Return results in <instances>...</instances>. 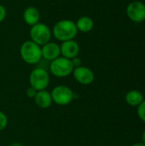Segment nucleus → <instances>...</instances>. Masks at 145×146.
Masks as SVG:
<instances>
[{
	"instance_id": "1",
	"label": "nucleus",
	"mask_w": 145,
	"mask_h": 146,
	"mask_svg": "<svg viewBox=\"0 0 145 146\" xmlns=\"http://www.w3.org/2000/svg\"><path fill=\"white\" fill-rule=\"evenodd\" d=\"M52 36L60 42L73 39L78 34L75 21L64 19L57 21L51 29Z\"/></svg>"
},
{
	"instance_id": "2",
	"label": "nucleus",
	"mask_w": 145,
	"mask_h": 146,
	"mask_svg": "<svg viewBox=\"0 0 145 146\" xmlns=\"http://www.w3.org/2000/svg\"><path fill=\"white\" fill-rule=\"evenodd\" d=\"M20 56L26 63L37 64L42 60L41 46L32 40H26L20 47Z\"/></svg>"
},
{
	"instance_id": "3",
	"label": "nucleus",
	"mask_w": 145,
	"mask_h": 146,
	"mask_svg": "<svg viewBox=\"0 0 145 146\" xmlns=\"http://www.w3.org/2000/svg\"><path fill=\"white\" fill-rule=\"evenodd\" d=\"M73 66L70 59L65 58L62 56L50 62L49 69L50 72L56 77L65 78L72 74Z\"/></svg>"
},
{
	"instance_id": "4",
	"label": "nucleus",
	"mask_w": 145,
	"mask_h": 146,
	"mask_svg": "<svg viewBox=\"0 0 145 146\" xmlns=\"http://www.w3.org/2000/svg\"><path fill=\"white\" fill-rule=\"evenodd\" d=\"M52 37L51 29L49 26L43 22H38L30 28V40L42 46L50 42Z\"/></svg>"
},
{
	"instance_id": "5",
	"label": "nucleus",
	"mask_w": 145,
	"mask_h": 146,
	"mask_svg": "<svg viewBox=\"0 0 145 146\" xmlns=\"http://www.w3.org/2000/svg\"><path fill=\"white\" fill-rule=\"evenodd\" d=\"M50 81V74L48 71L43 68H36L32 69L29 75L30 86L36 91L46 90Z\"/></svg>"
},
{
	"instance_id": "6",
	"label": "nucleus",
	"mask_w": 145,
	"mask_h": 146,
	"mask_svg": "<svg viewBox=\"0 0 145 146\" xmlns=\"http://www.w3.org/2000/svg\"><path fill=\"white\" fill-rule=\"evenodd\" d=\"M53 103L60 106L69 104L74 98V93L71 88L64 85L55 86L50 92Z\"/></svg>"
},
{
	"instance_id": "7",
	"label": "nucleus",
	"mask_w": 145,
	"mask_h": 146,
	"mask_svg": "<svg viewBox=\"0 0 145 146\" xmlns=\"http://www.w3.org/2000/svg\"><path fill=\"white\" fill-rule=\"evenodd\" d=\"M126 15L133 22H142L145 20V4L140 1L130 3L126 8Z\"/></svg>"
},
{
	"instance_id": "8",
	"label": "nucleus",
	"mask_w": 145,
	"mask_h": 146,
	"mask_svg": "<svg viewBox=\"0 0 145 146\" xmlns=\"http://www.w3.org/2000/svg\"><path fill=\"white\" fill-rule=\"evenodd\" d=\"M72 74L78 83L85 86L91 84L95 80V74L93 71L90 68L83 65L74 68Z\"/></svg>"
},
{
	"instance_id": "9",
	"label": "nucleus",
	"mask_w": 145,
	"mask_h": 146,
	"mask_svg": "<svg viewBox=\"0 0 145 146\" xmlns=\"http://www.w3.org/2000/svg\"><path fill=\"white\" fill-rule=\"evenodd\" d=\"M60 50L62 56L71 60L79 56V45L74 39L67 40L62 42V44H60Z\"/></svg>"
},
{
	"instance_id": "10",
	"label": "nucleus",
	"mask_w": 145,
	"mask_h": 146,
	"mask_svg": "<svg viewBox=\"0 0 145 146\" xmlns=\"http://www.w3.org/2000/svg\"><path fill=\"white\" fill-rule=\"evenodd\" d=\"M41 53L42 58H44L46 61L51 62L61 56L60 44L50 41L41 46Z\"/></svg>"
},
{
	"instance_id": "11",
	"label": "nucleus",
	"mask_w": 145,
	"mask_h": 146,
	"mask_svg": "<svg viewBox=\"0 0 145 146\" xmlns=\"http://www.w3.org/2000/svg\"><path fill=\"white\" fill-rule=\"evenodd\" d=\"M33 99L35 101L36 105L41 109H48L51 106L53 103L51 94L47 90L38 91Z\"/></svg>"
},
{
	"instance_id": "12",
	"label": "nucleus",
	"mask_w": 145,
	"mask_h": 146,
	"mask_svg": "<svg viewBox=\"0 0 145 146\" xmlns=\"http://www.w3.org/2000/svg\"><path fill=\"white\" fill-rule=\"evenodd\" d=\"M23 20L28 26H33L39 22L40 12L34 6H28L23 12Z\"/></svg>"
},
{
	"instance_id": "13",
	"label": "nucleus",
	"mask_w": 145,
	"mask_h": 146,
	"mask_svg": "<svg viewBox=\"0 0 145 146\" xmlns=\"http://www.w3.org/2000/svg\"><path fill=\"white\" fill-rule=\"evenodd\" d=\"M78 32L82 33H89L94 27V21L91 17L87 15L80 16L75 22Z\"/></svg>"
},
{
	"instance_id": "14",
	"label": "nucleus",
	"mask_w": 145,
	"mask_h": 146,
	"mask_svg": "<svg viewBox=\"0 0 145 146\" xmlns=\"http://www.w3.org/2000/svg\"><path fill=\"white\" fill-rule=\"evenodd\" d=\"M144 100V95L138 90H131L126 95V102L132 107H138Z\"/></svg>"
},
{
	"instance_id": "15",
	"label": "nucleus",
	"mask_w": 145,
	"mask_h": 146,
	"mask_svg": "<svg viewBox=\"0 0 145 146\" xmlns=\"http://www.w3.org/2000/svg\"><path fill=\"white\" fill-rule=\"evenodd\" d=\"M138 115L141 121L145 122V100L138 106Z\"/></svg>"
},
{
	"instance_id": "16",
	"label": "nucleus",
	"mask_w": 145,
	"mask_h": 146,
	"mask_svg": "<svg viewBox=\"0 0 145 146\" xmlns=\"http://www.w3.org/2000/svg\"><path fill=\"white\" fill-rule=\"evenodd\" d=\"M7 126H8V117L3 111H0V132L5 129Z\"/></svg>"
},
{
	"instance_id": "17",
	"label": "nucleus",
	"mask_w": 145,
	"mask_h": 146,
	"mask_svg": "<svg viewBox=\"0 0 145 146\" xmlns=\"http://www.w3.org/2000/svg\"><path fill=\"white\" fill-rule=\"evenodd\" d=\"M37 92L38 91H36L34 88H32V86H30L29 88H27V90L26 92V96L29 98H34L35 96H36V94H37Z\"/></svg>"
},
{
	"instance_id": "18",
	"label": "nucleus",
	"mask_w": 145,
	"mask_h": 146,
	"mask_svg": "<svg viewBox=\"0 0 145 146\" xmlns=\"http://www.w3.org/2000/svg\"><path fill=\"white\" fill-rule=\"evenodd\" d=\"M6 15H7V11L5 7L3 4H0V23L4 21V19L6 18Z\"/></svg>"
},
{
	"instance_id": "19",
	"label": "nucleus",
	"mask_w": 145,
	"mask_h": 146,
	"mask_svg": "<svg viewBox=\"0 0 145 146\" xmlns=\"http://www.w3.org/2000/svg\"><path fill=\"white\" fill-rule=\"evenodd\" d=\"M71 62L73 63V68H78L79 66H82V61H81V59L79 56H76V57L71 59Z\"/></svg>"
},
{
	"instance_id": "20",
	"label": "nucleus",
	"mask_w": 145,
	"mask_h": 146,
	"mask_svg": "<svg viewBox=\"0 0 145 146\" xmlns=\"http://www.w3.org/2000/svg\"><path fill=\"white\" fill-rule=\"evenodd\" d=\"M9 146H23L21 144H20V143H17V142H15V143H12V144H10Z\"/></svg>"
},
{
	"instance_id": "21",
	"label": "nucleus",
	"mask_w": 145,
	"mask_h": 146,
	"mask_svg": "<svg viewBox=\"0 0 145 146\" xmlns=\"http://www.w3.org/2000/svg\"><path fill=\"white\" fill-rule=\"evenodd\" d=\"M142 143L145 145V131L143 133V134H142Z\"/></svg>"
},
{
	"instance_id": "22",
	"label": "nucleus",
	"mask_w": 145,
	"mask_h": 146,
	"mask_svg": "<svg viewBox=\"0 0 145 146\" xmlns=\"http://www.w3.org/2000/svg\"><path fill=\"white\" fill-rule=\"evenodd\" d=\"M131 146H145L143 143H136V144H133Z\"/></svg>"
}]
</instances>
